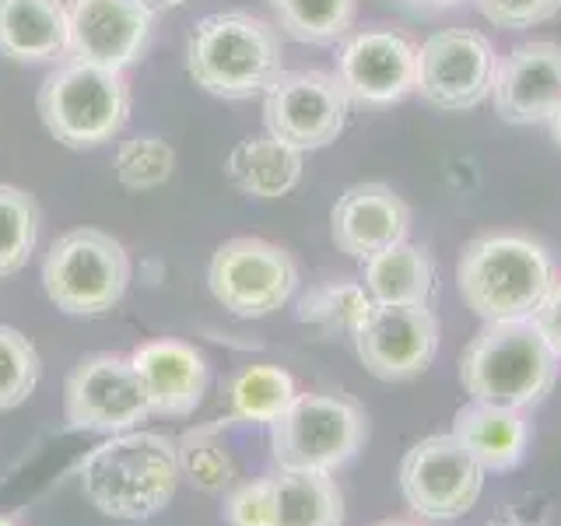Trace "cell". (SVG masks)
<instances>
[{"label": "cell", "mask_w": 561, "mask_h": 526, "mask_svg": "<svg viewBox=\"0 0 561 526\" xmlns=\"http://www.w3.org/2000/svg\"><path fill=\"white\" fill-rule=\"evenodd\" d=\"M373 306L376 302L368 298L362 281H323V285H312L298 298V320L323 333H347V338H355V330L365 323Z\"/></svg>", "instance_id": "26"}, {"label": "cell", "mask_w": 561, "mask_h": 526, "mask_svg": "<svg viewBox=\"0 0 561 526\" xmlns=\"http://www.w3.org/2000/svg\"><path fill=\"white\" fill-rule=\"evenodd\" d=\"M499 53L481 32L443 28L417 46V95L443 113H467L491 99Z\"/></svg>", "instance_id": "12"}, {"label": "cell", "mask_w": 561, "mask_h": 526, "mask_svg": "<svg viewBox=\"0 0 561 526\" xmlns=\"http://www.w3.org/2000/svg\"><path fill=\"white\" fill-rule=\"evenodd\" d=\"M280 35L302 46H333L351 35L358 0H271Z\"/></svg>", "instance_id": "24"}, {"label": "cell", "mask_w": 561, "mask_h": 526, "mask_svg": "<svg viewBox=\"0 0 561 526\" xmlns=\"http://www.w3.org/2000/svg\"><path fill=\"white\" fill-rule=\"evenodd\" d=\"M221 516L228 526H277V484H274V478L232 484L225 495Z\"/></svg>", "instance_id": "31"}, {"label": "cell", "mask_w": 561, "mask_h": 526, "mask_svg": "<svg viewBox=\"0 0 561 526\" xmlns=\"http://www.w3.org/2000/svg\"><path fill=\"white\" fill-rule=\"evenodd\" d=\"M548 127H551V134H554V140H558V145H561V105H558V113L548 119Z\"/></svg>", "instance_id": "36"}, {"label": "cell", "mask_w": 561, "mask_h": 526, "mask_svg": "<svg viewBox=\"0 0 561 526\" xmlns=\"http://www.w3.org/2000/svg\"><path fill=\"white\" fill-rule=\"evenodd\" d=\"M134 373L145 386L151 414L158 418H186L201 408L210 382V365L197 347L175 338L148 341L134 347Z\"/></svg>", "instance_id": "18"}, {"label": "cell", "mask_w": 561, "mask_h": 526, "mask_svg": "<svg viewBox=\"0 0 561 526\" xmlns=\"http://www.w3.org/2000/svg\"><path fill=\"white\" fill-rule=\"evenodd\" d=\"M302 151L277 140L274 134H256L245 137L232 148L225 162V172L239 193L253 201H277L291 193L302 180Z\"/></svg>", "instance_id": "21"}, {"label": "cell", "mask_w": 561, "mask_h": 526, "mask_svg": "<svg viewBox=\"0 0 561 526\" xmlns=\"http://www.w3.org/2000/svg\"><path fill=\"white\" fill-rule=\"evenodd\" d=\"M561 358L534 320L484 323L460 355V386L470 400L526 411L554 390Z\"/></svg>", "instance_id": "3"}, {"label": "cell", "mask_w": 561, "mask_h": 526, "mask_svg": "<svg viewBox=\"0 0 561 526\" xmlns=\"http://www.w3.org/2000/svg\"><path fill=\"white\" fill-rule=\"evenodd\" d=\"M0 526H18L14 519H8V516H0Z\"/></svg>", "instance_id": "39"}, {"label": "cell", "mask_w": 561, "mask_h": 526, "mask_svg": "<svg viewBox=\"0 0 561 526\" xmlns=\"http://www.w3.org/2000/svg\"><path fill=\"white\" fill-rule=\"evenodd\" d=\"M43 376V358L22 330L0 327V414L22 408Z\"/></svg>", "instance_id": "30"}, {"label": "cell", "mask_w": 561, "mask_h": 526, "mask_svg": "<svg viewBox=\"0 0 561 526\" xmlns=\"http://www.w3.org/2000/svg\"><path fill=\"white\" fill-rule=\"evenodd\" d=\"M298 386L291 373L280 365H245L242 373L228 382V408L236 421L250 425H274V421L291 408Z\"/></svg>", "instance_id": "25"}, {"label": "cell", "mask_w": 561, "mask_h": 526, "mask_svg": "<svg viewBox=\"0 0 561 526\" xmlns=\"http://www.w3.org/2000/svg\"><path fill=\"white\" fill-rule=\"evenodd\" d=\"M491 526H534V523H523V519H499V523H491Z\"/></svg>", "instance_id": "37"}, {"label": "cell", "mask_w": 561, "mask_h": 526, "mask_svg": "<svg viewBox=\"0 0 561 526\" xmlns=\"http://www.w3.org/2000/svg\"><path fill=\"white\" fill-rule=\"evenodd\" d=\"M39 204L25 190L0 183V277L25 267L39 242Z\"/></svg>", "instance_id": "27"}, {"label": "cell", "mask_w": 561, "mask_h": 526, "mask_svg": "<svg viewBox=\"0 0 561 526\" xmlns=\"http://www.w3.org/2000/svg\"><path fill=\"white\" fill-rule=\"evenodd\" d=\"M43 127L64 148L88 151L113 140L130 119V88L123 70L67 57L49 70L35 99Z\"/></svg>", "instance_id": "5"}, {"label": "cell", "mask_w": 561, "mask_h": 526, "mask_svg": "<svg viewBox=\"0 0 561 526\" xmlns=\"http://www.w3.org/2000/svg\"><path fill=\"white\" fill-rule=\"evenodd\" d=\"M408 4L417 8V11H446V8L463 4V0H408Z\"/></svg>", "instance_id": "34"}, {"label": "cell", "mask_w": 561, "mask_h": 526, "mask_svg": "<svg viewBox=\"0 0 561 526\" xmlns=\"http://www.w3.org/2000/svg\"><path fill=\"white\" fill-rule=\"evenodd\" d=\"M81 495L95 513L119 523H145L165 513L183 481L175 438L130 428L105 435L78 467Z\"/></svg>", "instance_id": "1"}, {"label": "cell", "mask_w": 561, "mask_h": 526, "mask_svg": "<svg viewBox=\"0 0 561 526\" xmlns=\"http://www.w3.org/2000/svg\"><path fill=\"white\" fill-rule=\"evenodd\" d=\"M411 232V207L393 186L355 183L330 207V239L351 260H368L386 245L403 242Z\"/></svg>", "instance_id": "17"}, {"label": "cell", "mask_w": 561, "mask_h": 526, "mask_svg": "<svg viewBox=\"0 0 561 526\" xmlns=\"http://www.w3.org/2000/svg\"><path fill=\"white\" fill-rule=\"evenodd\" d=\"M449 435L488 473H505L523 464L526 446H530V421H526V411L470 400L456 411Z\"/></svg>", "instance_id": "20"}, {"label": "cell", "mask_w": 561, "mask_h": 526, "mask_svg": "<svg viewBox=\"0 0 561 526\" xmlns=\"http://www.w3.org/2000/svg\"><path fill=\"white\" fill-rule=\"evenodd\" d=\"M175 449H180V470L183 478L207 491V495H218L236 484V464L232 453L225 449L218 428H190L183 438H175Z\"/></svg>", "instance_id": "28"}, {"label": "cell", "mask_w": 561, "mask_h": 526, "mask_svg": "<svg viewBox=\"0 0 561 526\" xmlns=\"http://www.w3.org/2000/svg\"><path fill=\"white\" fill-rule=\"evenodd\" d=\"M488 470L456 443L449 432H438L403 453L397 484L400 495L421 519L449 523L467 516L484 491Z\"/></svg>", "instance_id": "9"}, {"label": "cell", "mask_w": 561, "mask_h": 526, "mask_svg": "<svg viewBox=\"0 0 561 526\" xmlns=\"http://www.w3.org/2000/svg\"><path fill=\"white\" fill-rule=\"evenodd\" d=\"M554 285L551 253L537 239L516 232L470 239L456 263V288L481 323L534 320Z\"/></svg>", "instance_id": "2"}, {"label": "cell", "mask_w": 561, "mask_h": 526, "mask_svg": "<svg viewBox=\"0 0 561 526\" xmlns=\"http://www.w3.org/2000/svg\"><path fill=\"white\" fill-rule=\"evenodd\" d=\"M70 57L127 70L145 57L154 14L140 0H67Z\"/></svg>", "instance_id": "15"}, {"label": "cell", "mask_w": 561, "mask_h": 526, "mask_svg": "<svg viewBox=\"0 0 561 526\" xmlns=\"http://www.w3.org/2000/svg\"><path fill=\"white\" fill-rule=\"evenodd\" d=\"M495 28H534L551 22L561 11V0H473Z\"/></svg>", "instance_id": "32"}, {"label": "cell", "mask_w": 561, "mask_h": 526, "mask_svg": "<svg viewBox=\"0 0 561 526\" xmlns=\"http://www.w3.org/2000/svg\"><path fill=\"white\" fill-rule=\"evenodd\" d=\"M368 438V418L344 393H298L271 425L277 470L333 473L355 460Z\"/></svg>", "instance_id": "7"}, {"label": "cell", "mask_w": 561, "mask_h": 526, "mask_svg": "<svg viewBox=\"0 0 561 526\" xmlns=\"http://www.w3.org/2000/svg\"><path fill=\"white\" fill-rule=\"evenodd\" d=\"M0 57L14 64L67 60V0H0Z\"/></svg>", "instance_id": "19"}, {"label": "cell", "mask_w": 561, "mask_h": 526, "mask_svg": "<svg viewBox=\"0 0 561 526\" xmlns=\"http://www.w3.org/2000/svg\"><path fill=\"white\" fill-rule=\"evenodd\" d=\"M351 99L330 70H280L263 92V130L298 151H320L347 127Z\"/></svg>", "instance_id": "11"}, {"label": "cell", "mask_w": 561, "mask_h": 526, "mask_svg": "<svg viewBox=\"0 0 561 526\" xmlns=\"http://www.w3.org/2000/svg\"><path fill=\"white\" fill-rule=\"evenodd\" d=\"M534 323L543 333V341L554 347V355L561 358V281L548 291V298L540 302V309L534 312Z\"/></svg>", "instance_id": "33"}, {"label": "cell", "mask_w": 561, "mask_h": 526, "mask_svg": "<svg viewBox=\"0 0 561 526\" xmlns=\"http://www.w3.org/2000/svg\"><path fill=\"white\" fill-rule=\"evenodd\" d=\"M438 320L428 306H373L355 330V351L368 376L411 382L428 373L438 355Z\"/></svg>", "instance_id": "13"}, {"label": "cell", "mask_w": 561, "mask_h": 526, "mask_svg": "<svg viewBox=\"0 0 561 526\" xmlns=\"http://www.w3.org/2000/svg\"><path fill=\"white\" fill-rule=\"evenodd\" d=\"M491 102L505 123H548L561 105V46L534 39L499 57Z\"/></svg>", "instance_id": "16"}, {"label": "cell", "mask_w": 561, "mask_h": 526, "mask_svg": "<svg viewBox=\"0 0 561 526\" xmlns=\"http://www.w3.org/2000/svg\"><path fill=\"white\" fill-rule=\"evenodd\" d=\"M175 169V151L165 137L158 134H137L127 137L116 148V180L123 190H154L169 183V175Z\"/></svg>", "instance_id": "29"}, {"label": "cell", "mask_w": 561, "mask_h": 526, "mask_svg": "<svg viewBox=\"0 0 561 526\" xmlns=\"http://www.w3.org/2000/svg\"><path fill=\"white\" fill-rule=\"evenodd\" d=\"M151 14H165V11H172V8H183V4H190V0H140Z\"/></svg>", "instance_id": "35"}, {"label": "cell", "mask_w": 561, "mask_h": 526, "mask_svg": "<svg viewBox=\"0 0 561 526\" xmlns=\"http://www.w3.org/2000/svg\"><path fill=\"white\" fill-rule=\"evenodd\" d=\"M151 418V403L140 376L134 373L130 355H99L81 358L64 382V421L70 432L119 435L140 428Z\"/></svg>", "instance_id": "10"}, {"label": "cell", "mask_w": 561, "mask_h": 526, "mask_svg": "<svg viewBox=\"0 0 561 526\" xmlns=\"http://www.w3.org/2000/svg\"><path fill=\"white\" fill-rule=\"evenodd\" d=\"M362 285L379 306H428L435 291V260L425 245L403 239L362 260Z\"/></svg>", "instance_id": "22"}, {"label": "cell", "mask_w": 561, "mask_h": 526, "mask_svg": "<svg viewBox=\"0 0 561 526\" xmlns=\"http://www.w3.org/2000/svg\"><path fill=\"white\" fill-rule=\"evenodd\" d=\"M277 526H344V495L320 470H277Z\"/></svg>", "instance_id": "23"}, {"label": "cell", "mask_w": 561, "mask_h": 526, "mask_svg": "<svg viewBox=\"0 0 561 526\" xmlns=\"http://www.w3.org/2000/svg\"><path fill=\"white\" fill-rule=\"evenodd\" d=\"M376 526H414V523H400V519H386V523H376Z\"/></svg>", "instance_id": "38"}, {"label": "cell", "mask_w": 561, "mask_h": 526, "mask_svg": "<svg viewBox=\"0 0 561 526\" xmlns=\"http://www.w3.org/2000/svg\"><path fill=\"white\" fill-rule=\"evenodd\" d=\"M285 49L277 25L245 11H218L197 22L186 39V70L207 95L228 102L263 95L280 78Z\"/></svg>", "instance_id": "4"}, {"label": "cell", "mask_w": 561, "mask_h": 526, "mask_svg": "<svg viewBox=\"0 0 561 526\" xmlns=\"http://www.w3.org/2000/svg\"><path fill=\"white\" fill-rule=\"evenodd\" d=\"M130 288V256L123 242L99 228H75L49 245L43 291L67 316L113 312Z\"/></svg>", "instance_id": "6"}, {"label": "cell", "mask_w": 561, "mask_h": 526, "mask_svg": "<svg viewBox=\"0 0 561 526\" xmlns=\"http://www.w3.org/2000/svg\"><path fill=\"white\" fill-rule=\"evenodd\" d=\"M337 81L358 105L403 102L417 92V46L393 28L351 32L337 53Z\"/></svg>", "instance_id": "14"}, {"label": "cell", "mask_w": 561, "mask_h": 526, "mask_svg": "<svg viewBox=\"0 0 561 526\" xmlns=\"http://www.w3.org/2000/svg\"><path fill=\"white\" fill-rule=\"evenodd\" d=\"M207 288L215 302L239 320H263L291 302L298 267L280 245L256 236H239L221 242L210 256Z\"/></svg>", "instance_id": "8"}]
</instances>
